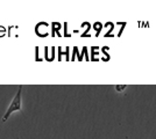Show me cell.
I'll return each mask as SVG.
<instances>
[{
  "label": "cell",
  "mask_w": 156,
  "mask_h": 139,
  "mask_svg": "<svg viewBox=\"0 0 156 139\" xmlns=\"http://www.w3.org/2000/svg\"><path fill=\"white\" fill-rule=\"evenodd\" d=\"M21 92H22V88L19 87V91L16 93V95L14 96L13 101L11 102V104L8 107L7 111L5 113L4 117H2V122L7 121V118L9 117L11 114H13L14 111H18V110H21V109H22V108H21Z\"/></svg>",
  "instance_id": "obj_1"
}]
</instances>
